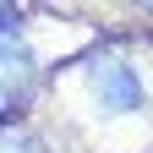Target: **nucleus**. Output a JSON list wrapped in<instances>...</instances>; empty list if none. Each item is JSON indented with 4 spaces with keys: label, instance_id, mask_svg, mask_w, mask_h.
<instances>
[{
    "label": "nucleus",
    "instance_id": "obj_1",
    "mask_svg": "<svg viewBox=\"0 0 153 153\" xmlns=\"http://www.w3.org/2000/svg\"><path fill=\"white\" fill-rule=\"evenodd\" d=\"M33 88H38V60H33L27 38L0 27V126L33 99Z\"/></svg>",
    "mask_w": 153,
    "mask_h": 153
},
{
    "label": "nucleus",
    "instance_id": "obj_2",
    "mask_svg": "<svg viewBox=\"0 0 153 153\" xmlns=\"http://www.w3.org/2000/svg\"><path fill=\"white\" fill-rule=\"evenodd\" d=\"M93 99H99L109 115H137L142 104H148V88H142V76L131 71L126 60H99L93 66Z\"/></svg>",
    "mask_w": 153,
    "mask_h": 153
},
{
    "label": "nucleus",
    "instance_id": "obj_3",
    "mask_svg": "<svg viewBox=\"0 0 153 153\" xmlns=\"http://www.w3.org/2000/svg\"><path fill=\"white\" fill-rule=\"evenodd\" d=\"M0 153H44L33 137H22V131H16V137H0Z\"/></svg>",
    "mask_w": 153,
    "mask_h": 153
},
{
    "label": "nucleus",
    "instance_id": "obj_4",
    "mask_svg": "<svg viewBox=\"0 0 153 153\" xmlns=\"http://www.w3.org/2000/svg\"><path fill=\"white\" fill-rule=\"evenodd\" d=\"M11 11H16V0H0V27H11Z\"/></svg>",
    "mask_w": 153,
    "mask_h": 153
}]
</instances>
